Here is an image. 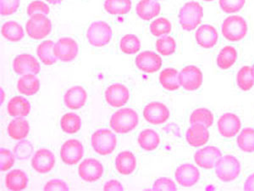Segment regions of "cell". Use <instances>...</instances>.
<instances>
[{"label":"cell","instance_id":"1","mask_svg":"<svg viewBox=\"0 0 254 191\" xmlns=\"http://www.w3.org/2000/svg\"><path fill=\"white\" fill-rule=\"evenodd\" d=\"M110 123V127L116 133H129L137 127L138 114L131 108H122L113 114Z\"/></svg>","mask_w":254,"mask_h":191},{"label":"cell","instance_id":"2","mask_svg":"<svg viewBox=\"0 0 254 191\" xmlns=\"http://www.w3.org/2000/svg\"><path fill=\"white\" fill-rule=\"evenodd\" d=\"M203 17V9L199 3L196 1H190L182 6L180 10L179 20L182 29L192 31L196 29L202 22Z\"/></svg>","mask_w":254,"mask_h":191},{"label":"cell","instance_id":"3","mask_svg":"<svg viewBox=\"0 0 254 191\" xmlns=\"http://www.w3.org/2000/svg\"><path fill=\"white\" fill-rule=\"evenodd\" d=\"M221 31L225 39L235 43L245 38L249 26L244 18L240 15H231L224 20Z\"/></svg>","mask_w":254,"mask_h":191},{"label":"cell","instance_id":"4","mask_svg":"<svg viewBox=\"0 0 254 191\" xmlns=\"http://www.w3.org/2000/svg\"><path fill=\"white\" fill-rule=\"evenodd\" d=\"M91 144L96 153L101 156H108L116 150L117 138L112 131L107 128H100L93 133Z\"/></svg>","mask_w":254,"mask_h":191},{"label":"cell","instance_id":"5","mask_svg":"<svg viewBox=\"0 0 254 191\" xmlns=\"http://www.w3.org/2000/svg\"><path fill=\"white\" fill-rule=\"evenodd\" d=\"M242 167L237 157L227 155L220 158L215 165V173L219 180L223 182H232L241 174Z\"/></svg>","mask_w":254,"mask_h":191},{"label":"cell","instance_id":"6","mask_svg":"<svg viewBox=\"0 0 254 191\" xmlns=\"http://www.w3.org/2000/svg\"><path fill=\"white\" fill-rule=\"evenodd\" d=\"M113 31L109 24L98 20L90 25L87 32V40L94 47H104L110 43Z\"/></svg>","mask_w":254,"mask_h":191},{"label":"cell","instance_id":"7","mask_svg":"<svg viewBox=\"0 0 254 191\" xmlns=\"http://www.w3.org/2000/svg\"><path fill=\"white\" fill-rule=\"evenodd\" d=\"M26 29L30 38L36 40H40L46 38L51 32L52 23L46 15L43 14H35L30 16L29 20H27Z\"/></svg>","mask_w":254,"mask_h":191},{"label":"cell","instance_id":"8","mask_svg":"<svg viewBox=\"0 0 254 191\" xmlns=\"http://www.w3.org/2000/svg\"><path fill=\"white\" fill-rule=\"evenodd\" d=\"M83 155V145L77 139H69L61 146V158L66 165L77 164L82 159Z\"/></svg>","mask_w":254,"mask_h":191},{"label":"cell","instance_id":"9","mask_svg":"<svg viewBox=\"0 0 254 191\" xmlns=\"http://www.w3.org/2000/svg\"><path fill=\"white\" fill-rule=\"evenodd\" d=\"M78 174L81 180L86 182H96L104 174V166L98 160L87 158L80 163Z\"/></svg>","mask_w":254,"mask_h":191},{"label":"cell","instance_id":"10","mask_svg":"<svg viewBox=\"0 0 254 191\" xmlns=\"http://www.w3.org/2000/svg\"><path fill=\"white\" fill-rule=\"evenodd\" d=\"M180 85L187 91H195L202 84V73L198 67L188 66L179 74Z\"/></svg>","mask_w":254,"mask_h":191},{"label":"cell","instance_id":"11","mask_svg":"<svg viewBox=\"0 0 254 191\" xmlns=\"http://www.w3.org/2000/svg\"><path fill=\"white\" fill-rule=\"evenodd\" d=\"M54 52L60 61L70 62L74 61L78 55V44L73 38H62L55 44Z\"/></svg>","mask_w":254,"mask_h":191},{"label":"cell","instance_id":"12","mask_svg":"<svg viewBox=\"0 0 254 191\" xmlns=\"http://www.w3.org/2000/svg\"><path fill=\"white\" fill-rule=\"evenodd\" d=\"M143 116L147 122L153 125L165 123L169 119L170 111L161 102L153 101L147 104L143 110Z\"/></svg>","mask_w":254,"mask_h":191},{"label":"cell","instance_id":"13","mask_svg":"<svg viewBox=\"0 0 254 191\" xmlns=\"http://www.w3.org/2000/svg\"><path fill=\"white\" fill-rule=\"evenodd\" d=\"M13 70L20 76L38 74L40 72V65L34 56L29 54H21L13 61Z\"/></svg>","mask_w":254,"mask_h":191},{"label":"cell","instance_id":"14","mask_svg":"<svg viewBox=\"0 0 254 191\" xmlns=\"http://www.w3.org/2000/svg\"><path fill=\"white\" fill-rule=\"evenodd\" d=\"M222 157V153L214 146H207L196 151L194 155V160L196 165L204 169L215 168L218 161Z\"/></svg>","mask_w":254,"mask_h":191},{"label":"cell","instance_id":"15","mask_svg":"<svg viewBox=\"0 0 254 191\" xmlns=\"http://www.w3.org/2000/svg\"><path fill=\"white\" fill-rule=\"evenodd\" d=\"M175 178L180 186L190 188L199 181L200 172L193 164L184 163L176 169Z\"/></svg>","mask_w":254,"mask_h":191},{"label":"cell","instance_id":"16","mask_svg":"<svg viewBox=\"0 0 254 191\" xmlns=\"http://www.w3.org/2000/svg\"><path fill=\"white\" fill-rule=\"evenodd\" d=\"M242 122L239 117L233 113H225L218 121V130L221 136L231 139L239 133Z\"/></svg>","mask_w":254,"mask_h":191},{"label":"cell","instance_id":"17","mask_svg":"<svg viewBox=\"0 0 254 191\" xmlns=\"http://www.w3.org/2000/svg\"><path fill=\"white\" fill-rule=\"evenodd\" d=\"M105 100L112 107H122L130 98L129 90L122 84H114L107 88L104 94Z\"/></svg>","mask_w":254,"mask_h":191},{"label":"cell","instance_id":"18","mask_svg":"<svg viewBox=\"0 0 254 191\" xmlns=\"http://www.w3.org/2000/svg\"><path fill=\"white\" fill-rule=\"evenodd\" d=\"M55 165V157L48 149H40L36 151L32 158V167L39 174H48Z\"/></svg>","mask_w":254,"mask_h":191},{"label":"cell","instance_id":"19","mask_svg":"<svg viewBox=\"0 0 254 191\" xmlns=\"http://www.w3.org/2000/svg\"><path fill=\"white\" fill-rule=\"evenodd\" d=\"M136 65L139 70L144 73H156L161 67L162 59L156 53L144 51L136 56Z\"/></svg>","mask_w":254,"mask_h":191},{"label":"cell","instance_id":"20","mask_svg":"<svg viewBox=\"0 0 254 191\" xmlns=\"http://www.w3.org/2000/svg\"><path fill=\"white\" fill-rule=\"evenodd\" d=\"M196 43L203 49H212L215 46L219 39L216 28L211 25H202L195 33Z\"/></svg>","mask_w":254,"mask_h":191},{"label":"cell","instance_id":"21","mask_svg":"<svg viewBox=\"0 0 254 191\" xmlns=\"http://www.w3.org/2000/svg\"><path fill=\"white\" fill-rule=\"evenodd\" d=\"M86 90L81 86H74L67 90L64 96V103L70 110H78L83 107L87 102Z\"/></svg>","mask_w":254,"mask_h":191},{"label":"cell","instance_id":"22","mask_svg":"<svg viewBox=\"0 0 254 191\" xmlns=\"http://www.w3.org/2000/svg\"><path fill=\"white\" fill-rule=\"evenodd\" d=\"M186 139L190 146L200 147L207 144L209 139L208 127L203 125H191L186 133Z\"/></svg>","mask_w":254,"mask_h":191},{"label":"cell","instance_id":"23","mask_svg":"<svg viewBox=\"0 0 254 191\" xmlns=\"http://www.w3.org/2000/svg\"><path fill=\"white\" fill-rule=\"evenodd\" d=\"M7 111L12 117H25L29 115L31 104L24 97L15 96L8 102Z\"/></svg>","mask_w":254,"mask_h":191},{"label":"cell","instance_id":"24","mask_svg":"<svg viewBox=\"0 0 254 191\" xmlns=\"http://www.w3.org/2000/svg\"><path fill=\"white\" fill-rule=\"evenodd\" d=\"M116 170L122 175H129L135 171L136 159L134 154L129 151H122L116 159Z\"/></svg>","mask_w":254,"mask_h":191},{"label":"cell","instance_id":"25","mask_svg":"<svg viewBox=\"0 0 254 191\" xmlns=\"http://www.w3.org/2000/svg\"><path fill=\"white\" fill-rule=\"evenodd\" d=\"M28 178L25 172L20 169H14L5 176L6 188L9 191H23L27 187Z\"/></svg>","mask_w":254,"mask_h":191},{"label":"cell","instance_id":"26","mask_svg":"<svg viewBox=\"0 0 254 191\" xmlns=\"http://www.w3.org/2000/svg\"><path fill=\"white\" fill-rule=\"evenodd\" d=\"M136 14L142 20H150L161 11V6L155 0H141L136 8Z\"/></svg>","mask_w":254,"mask_h":191},{"label":"cell","instance_id":"27","mask_svg":"<svg viewBox=\"0 0 254 191\" xmlns=\"http://www.w3.org/2000/svg\"><path fill=\"white\" fill-rule=\"evenodd\" d=\"M8 134L15 140H22L30 132L29 122L24 117H15L9 122L7 127Z\"/></svg>","mask_w":254,"mask_h":191},{"label":"cell","instance_id":"28","mask_svg":"<svg viewBox=\"0 0 254 191\" xmlns=\"http://www.w3.org/2000/svg\"><path fill=\"white\" fill-rule=\"evenodd\" d=\"M40 88L39 79L35 74L24 75L18 80L17 90L21 95L26 96H34Z\"/></svg>","mask_w":254,"mask_h":191},{"label":"cell","instance_id":"29","mask_svg":"<svg viewBox=\"0 0 254 191\" xmlns=\"http://www.w3.org/2000/svg\"><path fill=\"white\" fill-rule=\"evenodd\" d=\"M138 144L146 151H153L156 150L160 144V137L157 132L147 128L142 130L138 135Z\"/></svg>","mask_w":254,"mask_h":191},{"label":"cell","instance_id":"30","mask_svg":"<svg viewBox=\"0 0 254 191\" xmlns=\"http://www.w3.org/2000/svg\"><path fill=\"white\" fill-rule=\"evenodd\" d=\"M159 82L162 86L168 91H176L179 90V73L174 68H166L159 74Z\"/></svg>","mask_w":254,"mask_h":191},{"label":"cell","instance_id":"31","mask_svg":"<svg viewBox=\"0 0 254 191\" xmlns=\"http://www.w3.org/2000/svg\"><path fill=\"white\" fill-rule=\"evenodd\" d=\"M1 32L3 38L13 43L19 42L25 36L23 27L15 20H9L3 24Z\"/></svg>","mask_w":254,"mask_h":191},{"label":"cell","instance_id":"32","mask_svg":"<svg viewBox=\"0 0 254 191\" xmlns=\"http://www.w3.org/2000/svg\"><path fill=\"white\" fill-rule=\"evenodd\" d=\"M55 44L52 40H46L42 42L37 49L38 57L40 59L41 61L46 66L54 65L57 62V60H58L54 52Z\"/></svg>","mask_w":254,"mask_h":191},{"label":"cell","instance_id":"33","mask_svg":"<svg viewBox=\"0 0 254 191\" xmlns=\"http://www.w3.org/2000/svg\"><path fill=\"white\" fill-rule=\"evenodd\" d=\"M237 60V51L234 47L225 46L220 50L217 57V65L221 70L231 68Z\"/></svg>","mask_w":254,"mask_h":191},{"label":"cell","instance_id":"34","mask_svg":"<svg viewBox=\"0 0 254 191\" xmlns=\"http://www.w3.org/2000/svg\"><path fill=\"white\" fill-rule=\"evenodd\" d=\"M104 9L110 15H126L131 9L130 0H105Z\"/></svg>","mask_w":254,"mask_h":191},{"label":"cell","instance_id":"35","mask_svg":"<svg viewBox=\"0 0 254 191\" xmlns=\"http://www.w3.org/2000/svg\"><path fill=\"white\" fill-rule=\"evenodd\" d=\"M237 83L238 87L243 91H249L254 85V74L253 67H242L237 73Z\"/></svg>","mask_w":254,"mask_h":191},{"label":"cell","instance_id":"36","mask_svg":"<svg viewBox=\"0 0 254 191\" xmlns=\"http://www.w3.org/2000/svg\"><path fill=\"white\" fill-rule=\"evenodd\" d=\"M81 121L80 116L75 113H67L62 116L61 127L62 130L69 134L77 133L81 128Z\"/></svg>","mask_w":254,"mask_h":191},{"label":"cell","instance_id":"37","mask_svg":"<svg viewBox=\"0 0 254 191\" xmlns=\"http://www.w3.org/2000/svg\"><path fill=\"white\" fill-rule=\"evenodd\" d=\"M191 125L200 124L209 127L214 123V115L207 108H198L191 113L190 116Z\"/></svg>","mask_w":254,"mask_h":191},{"label":"cell","instance_id":"38","mask_svg":"<svg viewBox=\"0 0 254 191\" xmlns=\"http://www.w3.org/2000/svg\"><path fill=\"white\" fill-rule=\"evenodd\" d=\"M237 145L243 152H254V129L252 127L244 128L237 138Z\"/></svg>","mask_w":254,"mask_h":191},{"label":"cell","instance_id":"39","mask_svg":"<svg viewBox=\"0 0 254 191\" xmlns=\"http://www.w3.org/2000/svg\"><path fill=\"white\" fill-rule=\"evenodd\" d=\"M120 49L127 55H134L141 49V42L136 35L127 34L120 42Z\"/></svg>","mask_w":254,"mask_h":191},{"label":"cell","instance_id":"40","mask_svg":"<svg viewBox=\"0 0 254 191\" xmlns=\"http://www.w3.org/2000/svg\"><path fill=\"white\" fill-rule=\"evenodd\" d=\"M172 29L171 21L165 17L158 18L150 24V32L155 37H165Z\"/></svg>","mask_w":254,"mask_h":191},{"label":"cell","instance_id":"41","mask_svg":"<svg viewBox=\"0 0 254 191\" xmlns=\"http://www.w3.org/2000/svg\"><path fill=\"white\" fill-rule=\"evenodd\" d=\"M157 51L164 56H170L176 52V43L171 36H165L156 42Z\"/></svg>","mask_w":254,"mask_h":191},{"label":"cell","instance_id":"42","mask_svg":"<svg viewBox=\"0 0 254 191\" xmlns=\"http://www.w3.org/2000/svg\"><path fill=\"white\" fill-rule=\"evenodd\" d=\"M13 152L18 160H21V161L28 160L30 157H32L33 146H32V143L28 140L22 139L14 147Z\"/></svg>","mask_w":254,"mask_h":191},{"label":"cell","instance_id":"43","mask_svg":"<svg viewBox=\"0 0 254 191\" xmlns=\"http://www.w3.org/2000/svg\"><path fill=\"white\" fill-rule=\"evenodd\" d=\"M246 0H220L219 4L223 11L227 14H234L243 9Z\"/></svg>","mask_w":254,"mask_h":191},{"label":"cell","instance_id":"44","mask_svg":"<svg viewBox=\"0 0 254 191\" xmlns=\"http://www.w3.org/2000/svg\"><path fill=\"white\" fill-rule=\"evenodd\" d=\"M15 154L11 151L2 148L0 150V169L2 172L9 171L15 164Z\"/></svg>","mask_w":254,"mask_h":191},{"label":"cell","instance_id":"45","mask_svg":"<svg viewBox=\"0 0 254 191\" xmlns=\"http://www.w3.org/2000/svg\"><path fill=\"white\" fill-rule=\"evenodd\" d=\"M20 0H0V10L3 16L11 15L17 11Z\"/></svg>","mask_w":254,"mask_h":191},{"label":"cell","instance_id":"46","mask_svg":"<svg viewBox=\"0 0 254 191\" xmlns=\"http://www.w3.org/2000/svg\"><path fill=\"white\" fill-rule=\"evenodd\" d=\"M50 12L49 6L43 1L39 0H35L32 1L27 7V14L30 16L35 15V14H43V15H49Z\"/></svg>","mask_w":254,"mask_h":191},{"label":"cell","instance_id":"47","mask_svg":"<svg viewBox=\"0 0 254 191\" xmlns=\"http://www.w3.org/2000/svg\"><path fill=\"white\" fill-rule=\"evenodd\" d=\"M153 191H175L176 189V184L173 180L168 178H160L154 182L153 187Z\"/></svg>","mask_w":254,"mask_h":191},{"label":"cell","instance_id":"48","mask_svg":"<svg viewBox=\"0 0 254 191\" xmlns=\"http://www.w3.org/2000/svg\"><path fill=\"white\" fill-rule=\"evenodd\" d=\"M44 191H69L66 183L61 180H52L47 183L44 187Z\"/></svg>","mask_w":254,"mask_h":191},{"label":"cell","instance_id":"49","mask_svg":"<svg viewBox=\"0 0 254 191\" xmlns=\"http://www.w3.org/2000/svg\"><path fill=\"white\" fill-rule=\"evenodd\" d=\"M104 191H122L124 189H123V186H122L121 183L117 181V180H113L108 181V182L104 185Z\"/></svg>","mask_w":254,"mask_h":191},{"label":"cell","instance_id":"50","mask_svg":"<svg viewBox=\"0 0 254 191\" xmlns=\"http://www.w3.org/2000/svg\"><path fill=\"white\" fill-rule=\"evenodd\" d=\"M244 190L246 191H254V174L250 175L246 180Z\"/></svg>","mask_w":254,"mask_h":191},{"label":"cell","instance_id":"51","mask_svg":"<svg viewBox=\"0 0 254 191\" xmlns=\"http://www.w3.org/2000/svg\"><path fill=\"white\" fill-rule=\"evenodd\" d=\"M48 1L49 3H53V4H58V3H61L63 0H46Z\"/></svg>","mask_w":254,"mask_h":191},{"label":"cell","instance_id":"52","mask_svg":"<svg viewBox=\"0 0 254 191\" xmlns=\"http://www.w3.org/2000/svg\"><path fill=\"white\" fill-rule=\"evenodd\" d=\"M1 94H2V98H1V103H3V100L4 99V95L3 96V90H1Z\"/></svg>","mask_w":254,"mask_h":191},{"label":"cell","instance_id":"53","mask_svg":"<svg viewBox=\"0 0 254 191\" xmlns=\"http://www.w3.org/2000/svg\"><path fill=\"white\" fill-rule=\"evenodd\" d=\"M202 1H204V2H213L214 0H202Z\"/></svg>","mask_w":254,"mask_h":191},{"label":"cell","instance_id":"54","mask_svg":"<svg viewBox=\"0 0 254 191\" xmlns=\"http://www.w3.org/2000/svg\"><path fill=\"white\" fill-rule=\"evenodd\" d=\"M253 71H254V65L253 66Z\"/></svg>","mask_w":254,"mask_h":191}]
</instances>
